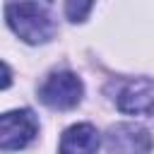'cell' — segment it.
<instances>
[{
  "instance_id": "7a4b0ae2",
  "label": "cell",
  "mask_w": 154,
  "mask_h": 154,
  "mask_svg": "<svg viewBox=\"0 0 154 154\" xmlns=\"http://www.w3.org/2000/svg\"><path fill=\"white\" fill-rule=\"evenodd\" d=\"M82 94H84V84L82 79L75 75V72H53L48 75V79L41 84L38 89V99L48 106V108H55V111H67V108H75L79 101H82Z\"/></svg>"
},
{
  "instance_id": "5b68a950",
  "label": "cell",
  "mask_w": 154,
  "mask_h": 154,
  "mask_svg": "<svg viewBox=\"0 0 154 154\" xmlns=\"http://www.w3.org/2000/svg\"><path fill=\"white\" fill-rule=\"evenodd\" d=\"M118 108L130 116H149L154 113V82L147 77L130 79L118 91Z\"/></svg>"
},
{
  "instance_id": "8992f818",
  "label": "cell",
  "mask_w": 154,
  "mask_h": 154,
  "mask_svg": "<svg viewBox=\"0 0 154 154\" xmlns=\"http://www.w3.org/2000/svg\"><path fill=\"white\" fill-rule=\"evenodd\" d=\"M96 149H99L96 128L91 123H77L63 132L58 154H96Z\"/></svg>"
},
{
  "instance_id": "6da1fadb",
  "label": "cell",
  "mask_w": 154,
  "mask_h": 154,
  "mask_svg": "<svg viewBox=\"0 0 154 154\" xmlns=\"http://www.w3.org/2000/svg\"><path fill=\"white\" fill-rule=\"evenodd\" d=\"M10 29L26 43H46L55 34V22L46 5L38 2H10L5 5Z\"/></svg>"
},
{
  "instance_id": "3957f363",
  "label": "cell",
  "mask_w": 154,
  "mask_h": 154,
  "mask_svg": "<svg viewBox=\"0 0 154 154\" xmlns=\"http://www.w3.org/2000/svg\"><path fill=\"white\" fill-rule=\"evenodd\" d=\"M38 132L36 116L29 108L19 111H7L0 118V149L12 152V149H24Z\"/></svg>"
},
{
  "instance_id": "52a82bcc",
  "label": "cell",
  "mask_w": 154,
  "mask_h": 154,
  "mask_svg": "<svg viewBox=\"0 0 154 154\" xmlns=\"http://www.w3.org/2000/svg\"><path fill=\"white\" fill-rule=\"evenodd\" d=\"M91 2H67L65 5V12H67V17L72 19V22H82L89 12H91Z\"/></svg>"
},
{
  "instance_id": "277c9868",
  "label": "cell",
  "mask_w": 154,
  "mask_h": 154,
  "mask_svg": "<svg viewBox=\"0 0 154 154\" xmlns=\"http://www.w3.org/2000/svg\"><path fill=\"white\" fill-rule=\"evenodd\" d=\"M154 137L147 128L135 123H118L106 132V149L111 154H149Z\"/></svg>"
}]
</instances>
